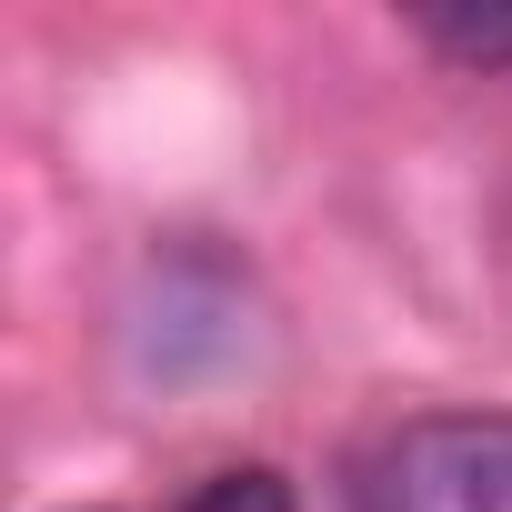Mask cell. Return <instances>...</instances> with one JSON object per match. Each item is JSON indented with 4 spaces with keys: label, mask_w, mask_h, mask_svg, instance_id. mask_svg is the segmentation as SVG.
Segmentation results:
<instances>
[{
    "label": "cell",
    "mask_w": 512,
    "mask_h": 512,
    "mask_svg": "<svg viewBox=\"0 0 512 512\" xmlns=\"http://www.w3.org/2000/svg\"><path fill=\"white\" fill-rule=\"evenodd\" d=\"M352 512H512V412H412L352 462Z\"/></svg>",
    "instance_id": "obj_1"
},
{
    "label": "cell",
    "mask_w": 512,
    "mask_h": 512,
    "mask_svg": "<svg viewBox=\"0 0 512 512\" xmlns=\"http://www.w3.org/2000/svg\"><path fill=\"white\" fill-rule=\"evenodd\" d=\"M412 31L462 61V71H512V0H482V11H412Z\"/></svg>",
    "instance_id": "obj_2"
},
{
    "label": "cell",
    "mask_w": 512,
    "mask_h": 512,
    "mask_svg": "<svg viewBox=\"0 0 512 512\" xmlns=\"http://www.w3.org/2000/svg\"><path fill=\"white\" fill-rule=\"evenodd\" d=\"M181 512H302V502H292V482H282L272 462H231V472H211Z\"/></svg>",
    "instance_id": "obj_3"
}]
</instances>
